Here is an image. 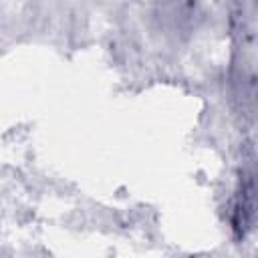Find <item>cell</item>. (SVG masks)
Wrapping results in <instances>:
<instances>
[{"instance_id":"6da1fadb","label":"cell","mask_w":258,"mask_h":258,"mask_svg":"<svg viewBox=\"0 0 258 258\" xmlns=\"http://www.w3.org/2000/svg\"><path fill=\"white\" fill-rule=\"evenodd\" d=\"M252 224H254V181L252 175H244L232 206V228L240 238H244L252 230Z\"/></svg>"}]
</instances>
